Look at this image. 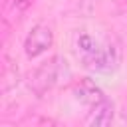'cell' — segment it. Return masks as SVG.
<instances>
[{
  "instance_id": "obj_6",
  "label": "cell",
  "mask_w": 127,
  "mask_h": 127,
  "mask_svg": "<svg viewBox=\"0 0 127 127\" xmlns=\"http://www.w3.org/2000/svg\"><path fill=\"white\" fill-rule=\"evenodd\" d=\"M32 6V0H6L4 2V22L12 24L18 18L26 14V10Z\"/></svg>"
},
{
  "instance_id": "obj_4",
  "label": "cell",
  "mask_w": 127,
  "mask_h": 127,
  "mask_svg": "<svg viewBox=\"0 0 127 127\" xmlns=\"http://www.w3.org/2000/svg\"><path fill=\"white\" fill-rule=\"evenodd\" d=\"M71 93H73V97H75L79 103H83L87 109H91V107H95V105H99L101 101L107 99V95L103 93V89H101L93 79H89V77L77 79V81L71 85Z\"/></svg>"
},
{
  "instance_id": "obj_1",
  "label": "cell",
  "mask_w": 127,
  "mask_h": 127,
  "mask_svg": "<svg viewBox=\"0 0 127 127\" xmlns=\"http://www.w3.org/2000/svg\"><path fill=\"white\" fill-rule=\"evenodd\" d=\"M65 69H67L65 60H62L60 56H54L52 60L40 64V65L32 71V75H30V79H28V85H30L32 93L38 95V97L46 95V93L60 81V77H62V73H64Z\"/></svg>"
},
{
  "instance_id": "obj_5",
  "label": "cell",
  "mask_w": 127,
  "mask_h": 127,
  "mask_svg": "<svg viewBox=\"0 0 127 127\" xmlns=\"http://www.w3.org/2000/svg\"><path fill=\"white\" fill-rule=\"evenodd\" d=\"M115 117V107H113V101L111 99H105L101 101L99 105L91 107L87 117H85V125L89 127H105L113 121Z\"/></svg>"
},
{
  "instance_id": "obj_2",
  "label": "cell",
  "mask_w": 127,
  "mask_h": 127,
  "mask_svg": "<svg viewBox=\"0 0 127 127\" xmlns=\"http://www.w3.org/2000/svg\"><path fill=\"white\" fill-rule=\"evenodd\" d=\"M81 62L91 71H99V73L115 71L119 65V48L115 44H105V46L99 44V48L89 56H83Z\"/></svg>"
},
{
  "instance_id": "obj_3",
  "label": "cell",
  "mask_w": 127,
  "mask_h": 127,
  "mask_svg": "<svg viewBox=\"0 0 127 127\" xmlns=\"http://www.w3.org/2000/svg\"><path fill=\"white\" fill-rule=\"evenodd\" d=\"M52 44H54V30H52V26L40 22L26 36V40H24V52L32 60V58H38V56L46 54L52 48Z\"/></svg>"
},
{
  "instance_id": "obj_8",
  "label": "cell",
  "mask_w": 127,
  "mask_h": 127,
  "mask_svg": "<svg viewBox=\"0 0 127 127\" xmlns=\"http://www.w3.org/2000/svg\"><path fill=\"white\" fill-rule=\"evenodd\" d=\"M123 119H127V103H125V107H123Z\"/></svg>"
},
{
  "instance_id": "obj_7",
  "label": "cell",
  "mask_w": 127,
  "mask_h": 127,
  "mask_svg": "<svg viewBox=\"0 0 127 127\" xmlns=\"http://www.w3.org/2000/svg\"><path fill=\"white\" fill-rule=\"evenodd\" d=\"M75 48H77L79 58H83V56H89L91 52H95V50L99 48V42H97L91 34L81 32V34L77 36V40H75Z\"/></svg>"
}]
</instances>
